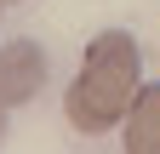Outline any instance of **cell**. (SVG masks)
Instances as JSON below:
<instances>
[{
	"mask_svg": "<svg viewBox=\"0 0 160 154\" xmlns=\"http://www.w3.org/2000/svg\"><path fill=\"white\" fill-rule=\"evenodd\" d=\"M137 91H143V46L126 29H103L80 57V74L63 97V114L80 137H97V131L126 120Z\"/></svg>",
	"mask_w": 160,
	"mask_h": 154,
	"instance_id": "obj_1",
	"label": "cell"
},
{
	"mask_svg": "<svg viewBox=\"0 0 160 154\" xmlns=\"http://www.w3.org/2000/svg\"><path fill=\"white\" fill-rule=\"evenodd\" d=\"M46 86V51L34 40H12L0 46V108H23L40 97Z\"/></svg>",
	"mask_w": 160,
	"mask_h": 154,
	"instance_id": "obj_2",
	"label": "cell"
},
{
	"mask_svg": "<svg viewBox=\"0 0 160 154\" xmlns=\"http://www.w3.org/2000/svg\"><path fill=\"white\" fill-rule=\"evenodd\" d=\"M120 143L126 154H160V80L132 97L126 120H120Z\"/></svg>",
	"mask_w": 160,
	"mask_h": 154,
	"instance_id": "obj_3",
	"label": "cell"
},
{
	"mask_svg": "<svg viewBox=\"0 0 160 154\" xmlns=\"http://www.w3.org/2000/svg\"><path fill=\"white\" fill-rule=\"evenodd\" d=\"M0 143H6V108H0Z\"/></svg>",
	"mask_w": 160,
	"mask_h": 154,
	"instance_id": "obj_4",
	"label": "cell"
},
{
	"mask_svg": "<svg viewBox=\"0 0 160 154\" xmlns=\"http://www.w3.org/2000/svg\"><path fill=\"white\" fill-rule=\"evenodd\" d=\"M0 6H6V0H0Z\"/></svg>",
	"mask_w": 160,
	"mask_h": 154,
	"instance_id": "obj_5",
	"label": "cell"
},
{
	"mask_svg": "<svg viewBox=\"0 0 160 154\" xmlns=\"http://www.w3.org/2000/svg\"><path fill=\"white\" fill-rule=\"evenodd\" d=\"M6 6H12V0H6Z\"/></svg>",
	"mask_w": 160,
	"mask_h": 154,
	"instance_id": "obj_6",
	"label": "cell"
}]
</instances>
